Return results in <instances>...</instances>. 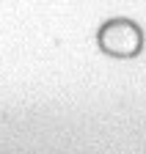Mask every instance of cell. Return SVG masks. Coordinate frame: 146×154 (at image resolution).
<instances>
[{
	"label": "cell",
	"mask_w": 146,
	"mask_h": 154,
	"mask_svg": "<svg viewBox=\"0 0 146 154\" xmlns=\"http://www.w3.org/2000/svg\"><path fill=\"white\" fill-rule=\"evenodd\" d=\"M99 44L110 52V55H135L141 47V33L132 22H124V19H116V22H107L99 33Z\"/></svg>",
	"instance_id": "1"
}]
</instances>
